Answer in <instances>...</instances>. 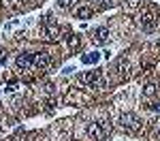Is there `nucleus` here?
Returning <instances> with one entry per match:
<instances>
[{
	"label": "nucleus",
	"instance_id": "1",
	"mask_svg": "<svg viewBox=\"0 0 160 141\" xmlns=\"http://www.w3.org/2000/svg\"><path fill=\"white\" fill-rule=\"evenodd\" d=\"M109 128H111V126L105 122V120H98V122H92V124L88 126V135H90L92 139L100 141V139H105V137H107Z\"/></svg>",
	"mask_w": 160,
	"mask_h": 141
},
{
	"label": "nucleus",
	"instance_id": "2",
	"mask_svg": "<svg viewBox=\"0 0 160 141\" xmlns=\"http://www.w3.org/2000/svg\"><path fill=\"white\" fill-rule=\"evenodd\" d=\"M122 126L128 130V133H139L143 128V122L137 118L135 113H124L122 115Z\"/></svg>",
	"mask_w": 160,
	"mask_h": 141
},
{
	"label": "nucleus",
	"instance_id": "3",
	"mask_svg": "<svg viewBox=\"0 0 160 141\" xmlns=\"http://www.w3.org/2000/svg\"><path fill=\"white\" fill-rule=\"evenodd\" d=\"M139 24H141V28H143L145 32L156 30V17H154V13L152 11H143L141 17H139Z\"/></svg>",
	"mask_w": 160,
	"mask_h": 141
},
{
	"label": "nucleus",
	"instance_id": "4",
	"mask_svg": "<svg viewBox=\"0 0 160 141\" xmlns=\"http://www.w3.org/2000/svg\"><path fill=\"white\" fill-rule=\"evenodd\" d=\"M79 79H81V83H88V86H102V79H100L98 71H88V73H81Z\"/></svg>",
	"mask_w": 160,
	"mask_h": 141
},
{
	"label": "nucleus",
	"instance_id": "5",
	"mask_svg": "<svg viewBox=\"0 0 160 141\" xmlns=\"http://www.w3.org/2000/svg\"><path fill=\"white\" fill-rule=\"evenodd\" d=\"M32 64H34V53H19L17 56V68L28 71Z\"/></svg>",
	"mask_w": 160,
	"mask_h": 141
},
{
	"label": "nucleus",
	"instance_id": "6",
	"mask_svg": "<svg viewBox=\"0 0 160 141\" xmlns=\"http://www.w3.org/2000/svg\"><path fill=\"white\" fill-rule=\"evenodd\" d=\"M49 62H51V58L47 56V53H34V66H37V68L43 71V68L49 66Z\"/></svg>",
	"mask_w": 160,
	"mask_h": 141
},
{
	"label": "nucleus",
	"instance_id": "7",
	"mask_svg": "<svg viewBox=\"0 0 160 141\" xmlns=\"http://www.w3.org/2000/svg\"><path fill=\"white\" fill-rule=\"evenodd\" d=\"M107 38H109V30H107V28H96V30H94V41H96L98 45H102Z\"/></svg>",
	"mask_w": 160,
	"mask_h": 141
},
{
	"label": "nucleus",
	"instance_id": "8",
	"mask_svg": "<svg viewBox=\"0 0 160 141\" xmlns=\"http://www.w3.org/2000/svg\"><path fill=\"white\" fill-rule=\"evenodd\" d=\"M75 15H77L79 19H90V17H92V9H90V7H79Z\"/></svg>",
	"mask_w": 160,
	"mask_h": 141
},
{
	"label": "nucleus",
	"instance_id": "9",
	"mask_svg": "<svg viewBox=\"0 0 160 141\" xmlns=\"http://www.w3.org/2000/svg\"><path fill=\"white\" fill-rule=\"evenodd\" d=\"M81 60H83V64H96V62L100 60V56L96 53V51H92V53H86Z\"/></svg>",
	"mask_w": 160,
	"mask_h": 141
},
{
	"label": "nucleus",
	"instance_id": "10",
	"mask_svg": "<svg viewBox=\"0 0 160 141\" xmlns=\"http://www.w3.org/2000/svg\"><path fill=\"white\" fill-rule=\"evenodd\" d=\"M148 98H152V96H156V86L154 83H149V86H145V92H143Z\"/></svg>",
	"mask_w": 160,
	"mask_h": 141
},
{
	"label": "nucleus",
	"instance_id": "11",
	"mask_svg": "<svg viewBox=\"0 0 160 141\" xmlns=\"http://www.w3.org/2000/svg\"><path fill=\"white\" fill-rule=\"evenodd\" d=\"M126 68H128V60H126V58H120V60H118V71L124 73Z\"/></svg>",
	"mask_w": 160,
	"mask_h": 141
},
{
	"label": "nucleus",
	"instance_id": "12",
	"mask_svg": "<svg viewBox=\"0 0 160 141\" xmlns=\"http://www.w3.org/2000/svg\"><path fill=\"white\" fill-rule=\"evenodd\" d=\"M68 45H71L73 49H77V47H79V38H77V37H71V38H68Z\"/></svg>",
	"mask_w": 160,
	"mask_h": 141
},
{
	"label": "nucleus",
	"instance_id": "13",
	"mask_svg": "<svg viewBox=\"0 0 160 141\" xmlns=\"http://www.w3.org/2000/svg\"><path fill=\"white\" fill-rule=\"evenodd\" d=\"M58 7L60 9H68L71 7V0H58Z\"/></svg>",
	"mask_w": 160,
	"mask_h": 141
},
{
	"label": "nucleus",
	"instance_id": "14",
	"mask_svg": "<svg viewBox=\"0 0 160 141\" xmlns=\"http://www.w3.org/2000/svg\"><path fill=\"white\" fill-rule=\"evenodd\" d=\"M7 90H9V92H15V90H17V81H11V83L7 86Z\"/></svg>",
	"mask_w": 160,
	"mask_h": 141
},
{
	"label": "nucleus",
	"instance_id": "15",
	"mask_svg": "<svg viewBox=\"0 0 160 141\" xmlns=\"http://www.w3.org/2000/svg\"><path fill=\"white\" fill-rule=\"evenodd\" d=\"M111 4V0H100V7H109Z\"/></svg>",
	"mask_w": 160,
	"mask_h": 141
},
{
	"label": "nucleus",
	"instance_id": "16",
	"mask_svg": "<svg viewBox=\"0 0 160 141\" xmlns=\"http://www.w3.org/2000/svg\"><path fill=\"white\" fill-rule=\"evenodd\" d=\"M158 139H160V128H158Z\"/></svg>",
	"mask_w": 160,
	"mask_h": 141
},
{
	"label": "nucleus",
	"instance_id": "17",
	"mask_svg": "<svg viewBox=\"0 0 160 141\" xmlns=\"http://www.w3.org/2000/svg\"><path fill=\"white\" fill-rule=\"evenodd\" d=\"M158 109H160V105H158Z\"/></svg>",
	"mask_w": 160,
	"mask_h": 141
}]
</instances>
